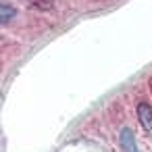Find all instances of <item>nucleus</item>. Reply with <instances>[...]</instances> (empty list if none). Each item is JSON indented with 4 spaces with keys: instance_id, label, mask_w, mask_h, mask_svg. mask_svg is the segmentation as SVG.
I'll return each instance as SVG.
<instances>
[{
    "instance_id": "2",
    "label": "nucleus",
    "mask_w": 152,
    "mask_h": 152,
    "mask_svg": "<svg viewBox=\"0 0 152 152\" xmlns=\"http://www.w3.org/2000/svg\"><path fill=\"white\" fill-rule=\"evenodd\" d=\"M119 142H121L123 152H140V150H137V144H135V137H133V131H131L129 127H123V129H121Z\"/></svg>"
},
{
    "instance_id": "1",
    "label": "nucleus",
    "mask_w": 152,
    "mask_h": 152,
    "mask_svg": "<svg viewBox=\"0 0 152 152\" xmlns=\"http://www.w3.org/2000/svg\"><path fill=\"white\" fill-rule=\"evenodd\" d=\"M137 119H140V125L144 127V131L148 135H152V106L150 104H146V102L137 104Z\"/></svg>"
},
{
    "instance_id": "4",
    "label": "nucleus",
    "mask_w": 152,
    "mask_h": 152,
    "mask_svg": "<svg viewBox=\"0 0 152 152\" xmlns=\"http://www.w3.org/2000/svg\"><path fill=\"white\" fill-rule=\"evenodd\" d=\"M25 2L31 4V7H36V9H42V11L52 9V0H25Z\"/></svg>"
},
{
    "instance_id": "3",
    "label": "nucleus",
    "mask_w": 152,
    "mask_h": 152,
    "mask_svg": "<svg viewBox=\"0 0 152 152\" xmlns=\"http://www.w3.org/2000/svg\"><path fill=\"white\" fill-rule=\"evenodd\" d=\"M13 17H15V9H13L9 2H2V4H0V21H2V23H9Z\"/></svg>"
}]
</instances>
